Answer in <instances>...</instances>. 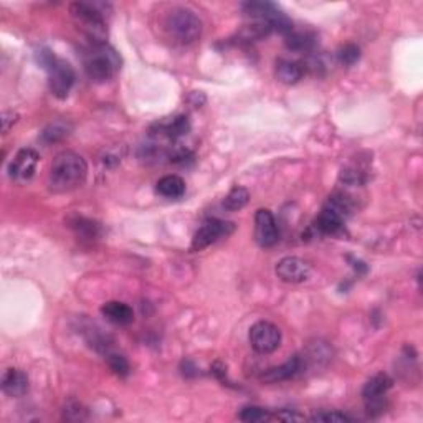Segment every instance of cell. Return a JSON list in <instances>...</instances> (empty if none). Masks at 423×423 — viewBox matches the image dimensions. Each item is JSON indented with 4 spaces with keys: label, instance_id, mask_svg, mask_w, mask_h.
<instances>
[{
    "label": "cell",
    "instance_id": "1",
    "mask_svg": "<svg viewBox=\"0 0 423 423\" xmlns=\"http://www.w3.org/2000/svg\"><path fill=\"white\" fill-rule=\"evenodd\" d=\"M88 176V164L73 151H63L53 159L50 167L48 187L55 194H65L84 184Z\"/></svg>",
    "mask_w": 423,
    "mask_h": 423
},
{
    "label": "cell",
    "instance_id": "2",
    "mask_svg": "<svg viewBox=\"0 0 423 423\" xmlns=\"http://www.w3.org/2000/svg\"><path fill=\"white\" fill-rule=\"evenodd\" d=\"M164 27H166L167 35L180 45H190L197 41L204 30L202 20L196 15V12L187 7L172 8L166 17Z\"/></svg>",
    "mask_w": 423,
    "mask_h": 423
},
{
    "label": "cell",
    "instance_id": "3",
    "mask_svg": "<svg viewBox=\"0 0 423 423\" xmlns=\"http://www.w3.org/2000/svg\"><path fill=\"white\" fill-rule=\"evenodd\" d=\"M120 68V57L106 44H93L84 55V71L93 82H108Z\"/></svg>",
    "mask_w": 423,
    "mask_h": 423
},
{
    "label": "cell",
    "instance_id": "4",
    "mask_svg": "<svg viewBox=\"0 0 423 423\" xmlns=\"http://www.w3.org/2000/svg\"><path fill=\"white\" fill-rule=\"evenodd\" d=\"M38 60L45 66V70L48 71L50 91H52L57 98H66V96L70 95L71 88H73L76 78L73 66H71L68 62L57 58L52 52H48V50H44Z\"/></svg>",
    "mask_w": 423,
    "mask_h": 423
},
{
    "label": "cell",
    "instance_id": "5",
    "mask_svg": "<svg viewBox=\"0 0 423 423\" xmlns=\"http://www.w3.org/2000/svg\"><path fill=\"white\" fill-rule=\"evenodd\" d=\"M71 15L95 44H101L106 35V24L100 6L86 2H75L70 7Z\"/></svg>",
    "mask_w": 423,
    "mask_h": 423
},
{
    "label": "cell",
    "instance_id": "6",
    "mask_svg": "<svg viewBox=\"0 0 423 423\" xmlns=\"http://www.w3.org/2000/svg\"><path fill=\"white\" fill-rule=\"evenodd\" d=\"M242 10L252 19L258 22H266L272 25L273 30L288 35L293 30V24L288 17L280 10V7L272 2H245L242 3Z\"/></svg>",
    "mask_w": 423,
    "mask_h": 423
},
{
    "label": "cell",
    "instance_id": "7",
    "mask_svg": "<svg viewBox=\"0 0 423 423\" xmlns=\"http://www.w3.org/2000/svg\"><path fill=\"white\" fill-rule=\"evenodd\" d=\"M392 384V379L387 374H377L367 380V384L362 388V399L369 415L377 417L386 412V395L391 391Z\"/></svg>",
    "mask_w": 423,
    "mask_h": 423
},
{
    "label": "cell",
    "instance_id": "8",
    "mask_svg": "<svg viewBox=\"0 0 423 423\" xmlns=\"http://www.w3.org/2000/svg\"><path fill=\"white\" fill-rule=\"evenodd\" d=\"M250 344L258 354H272L280 348L281 331L270 321H258L250 328Z\"/></svg>",
    "mask_w": 423,
    "mask_h": 423
},
{
    "label": "cell",
    "instance_id": "9",
    "mask_svg": "<svg viewBox=\"0 0 423 423\" xmlns=\"http://www.w3.org/2000/svg\"><path fill=\"white\" fill-rule=\"evenodd\" d=\"M235 230V223L225 222V220L218 218H210L196 232L192 240V250L194 252H200L207 247H210L212 243L218 242L220 238H225V236L232 235Z\"/></svg>",
    "mask_w": 423,
    "mask_h": 423
},
{
    "label": "cell",
    "instance_id": "10",
    "mask_svg": "<svg viewBox=\"0 0 423 423\" xmlns=\"http://www.w3.org/2000/svg\"><path fill=\"white\" fill-rule=\"evenodd\" d=\"M38 152L30 147H24L15 154L12 159L10 166H8V176L15 182H27L30 180L33 174H35L38 166Z\"/></svg>",
    "mask_w": 423,
    "mask_h": 423
},
{
    "label": "cell",
    "instance_id": "11",
    "mask_svg": "<svg viewBox=\"0 0 423 423\" xmlns=\"http://www.w3.org/2000/svg\"><path fill=\"white\" fill-rule=\"evenodd\" d=\"M255 240L260 247L270 248L280 240L276 220L268 209H260L255 215Z\"/></svg>",
    "mask_w": 423,
    "mask_h": 423
},
{
    "label": "cell",
    "instance_id": "12",
    "mask_svg": "<svg viewBox=\"0 0 423 423\" xmlns=\"http://www.w3.org/2000/svg\"><path fill=\"white\" fill-rule=\"evenodd\" d=\"M276 274L285 283H303L310 278L311 266L298 256H285L278 261Z\"/></svg>",
    "mask_w": 423,
    "mask_h": 423
},
{
    "label": "cell",
    "instance_id": "13",
    "mask_svg": "<svg viewBox=\"0 0 423 423\" xmlns=\"http://www.w3.org/2000/svg\"><path fill=\"white\" fill-rule=\"evenodd\" d=\"M301 370H303V359L299 357V355H293L290 361L281 364V366L272 367V369L265 370L260 379L266 384H276V382H283V380L293 379L294 375H298Z\"/></svg>",
    "mask_w": 423,
    "mask_h": 423
},
{
    "label": "cell",
    "instance_id": "14",
    "mask_svg": "<svg viewBox=\"0 0 423 423\" xmlns=\"http://www.w3.org/2000/svg\"><path fill=\"white\" fill-rule=\"evenodd\" d=\"M101 314H103L109 323L118 326L131 324L134 321V311L129 304L121 301H109L103 304L101 308Z\"/></svg>",
    "mask_w": 423,
    "mask_h": 423
},
{
    "label": "cell",
    "instance_id": "15",
    "mask_svg": "<svg viewBox=\"0 0 423 423\" xmlns=\"http://www.w3.org/2000/svg\"><path fill=\"white\" fill-rule=\"evenodd\" d=\"M2 388L7 395L22 397L28 391L27 374L19 369H7L2 377Z\"/></svg>",
    "mask_w": 423,
    "mask_h": 423
},
{
    "label": "cell",
    "instance_id": "16",
    "mask_svg": "<svg viewBox=\"0 0 423 423\" xmlns=\"http://www.w3.org/2000/svg\"><path fill=\"white\" fill-rule=\"evenodd\" d=\"M304 66L293 60H280L276 63V78L285 84H294L303 78Z\"/></svg>",
    "mask_w": 423,
    "mask_h": 423
},
{
    "label": "cell",
    "instance_id": "17",
    "mask_svg": "<svg viewBox=\"0 0 423 423\" xmlns=\"http://www.w3.org/2000/svg\"><path fill=\"white\" fill-rule=\"evenodd\" d=\"M344 225V218L341 215H337L336 212L329 209L324 205L323 212L319 214V217L316 220V228L324 235H334L341 230Z\"/></svg>",
    "mask_w": 423,
    "mask_h": 423
},
{
    "label": "cell",
    "instance_id": "18",
    "mask_svg": "<svg viewBox=\"0 0 423 423\" xmlns=\"http://www.w3.org/2000/svg\"><path fill=\"white\" fill-rule=\"evenodd\" d=\"M158 194L166 198H180L185 194V182L179 176H164L158 182Z\"/></svg>",
    "mask_w": 423,
    "mask_h": 423
},
{
    "label": "cell",
    "instance_id": "19",
    "mask_svg": "<svg viewBox=\"0 0 423 423\" xmlns=\"http://www.w3.org/2000/svg\"><path fill=\"white\" fill-rule=\"evenodd\" d=\"M285 38H286L285 44L291 52H298V53L311 52L316 45V37L310 32L291 30L288 35H285Z\"/></svg>",
    "mask_w": 423,
    "mask_h": 423
},
{
    "label": "cell",
    "instance_id": "20",
    "mask_svg": "<svg viewBox=\"0 0 423 423\" xmlns=\"http://www.w3.org/2000/svg\"><path fill=\"white\" fill-rule=\"evenodd\" d=\"M70 131H71L70 122L55 121L44 129V133H41V141H44L45 144H55L68 136Z\"/></svg>",
    "mask_w": 423,
    "mask_h": 423
},
{
    "label": "cell",
    "instance_id": "21",
    "mask_svg": "<svg viewBox=\"0 0 423 423\" xmlns=\"http://www.w3.org/2000/svg\"><path fill=\"white\" fill-rule=\"evenodd\" d=\"M248 200H250L248 190L242 187V185H235V187L228 192L225 200H223V207L230 212H236L242 210L243 207L248 204Z\"/></svg>",
    "mask_w": 423,
    "mask_h": 423
},
{
    "label": "cell",
    "instance_id": "22",
    "mask_svg": "<svg viewBox=\"0 0 423 423\" xmlns=\"http://www.w3.org/2000/svg\"><path fill=\"white\" fill-rule=\"evenodd\" d=\"M190 131V122L187 116H177L172 120L169 124L164 126L162 129H160V133L164 134V136L169 139H179L180 136H184V134H187Z\"/></svg>",
    "mask_w": 423,
    "mask_h": 423
},
{
    "label": "cell",
    "instance_id": "23",
    "mask_svg": "<svg viewBox=\"0 0 423 423\" xmlns=\"http://www.w3.org/2000/svg\"><path fill=\"white\" fill-rule=\"evenodd\" d=\"M240 420L247 422V423H260V422H266V420H272V413L268 412V410L261 408V407H245L242 408V412H240Z\"/></svg>",
    "mask_w": 423,
    "mask_h": 423
},
{
    "label": "cell",
    "instance_id": "24",
    "mask_svg": "<svg viewBox=\"0 0 423 423\" xmlns=\"http://www.w3.org/2000/svg\"><path fill=\"white\" fill-rule=\"evenodd\" d=\"M311 422H324V423H342V422H352V417L348 413L337 412V410H321L311 417Z\"/></svg>",
    "mask_w": 423,
    "mask_h": 423
},
{
    "label": "cell",
    "instance_id": "25",
    "mask_svg": "<svg viewBox=\"0 0 423 423\" xmlns=\"http://www.w3.org/2000/svg\"><path fill=\"white\" fill-rule=\"evenodd\" d=\"M337 58H339V62L342 63V65L352 66L359 62V58H361V50H359L357 45L348 44L339 50V53H337Z\"/></svg>",
    "mask_w": 423,
    "mask_h": 423
},
{
    "label": "cell",
    "instance_id": "26",
    "mask_svg": "<svg viewBox=\"0 0 423 423\" xmlns=\"http://www.w3.org/2000/svg\"><path fill=\"white\" fill-rule=\"evenodd\" d=\"M106 361H108L109 369H111L116 375H120V377H126V375L129 374V362L126 361L124 355L109 354L108 357H106Z\"/></svg>",
    "mask_w": 423,
    "mask_h": 423
},
{
    "label": "cell",
    "instance_id": "27",
    "mask_svg": "<svg viewBox=\"0 0 423 423\" xmlns=\"http://www.w3.org/2000/svg\"><path fill=\"white\" fill-rule=\"evenodd\" d=\"M367 177L362 171L355 167H346L341 172V182L346 185H362L366 184Z\"/></svg>",
    "mask_w": 423,
    "mask_h": 423
},
{
    "label": "cell",
    "instance_id": "28",
    "mask_svg": "<svg viewBox=\"0 0 423 423\" xmlns=\"http://www.w3.org/2000/svg\"><path fill=\"white\" fill-rule=\"evenodd\" d=\"M192 151H189L187 147H176L174 151L169 152V159L174 164H185L187 160H192Z\"/></svg>",
    "mask_w": 423,
    "mask_h": 423
},
{
    "label": "cell",
    "instance_id": "29",
    "mask_svg": "<svg viewBox=\"0 0 423 423\" xmlns=\"http://www.w3.org/2000/svg\"><path fill=\"white\" fill-rule=\"evenodd\" d=\"M274 418H278V420L283 422H299L304 420V415H299V413H296L294 410H281V412H278Z\"/></svg>",
    "mask_w": 423,
    "mask_h": 423
},
{
    "label": "cell",
    "instance_id": "30",
    "mask_svg": "<svg viewBox=\"0 0 423 423\" xmlns=\"http://www.w3.org/2000/svg\"><path fill=\"white\" fill-rule=\"evenodd\" d=\"M17 114L14 111H6L2 114V126H3V133H8L10 126L17 121Z\"/></svg>",
    "mask_w": 423,
    "mask_h": 423
}]
</instances>
